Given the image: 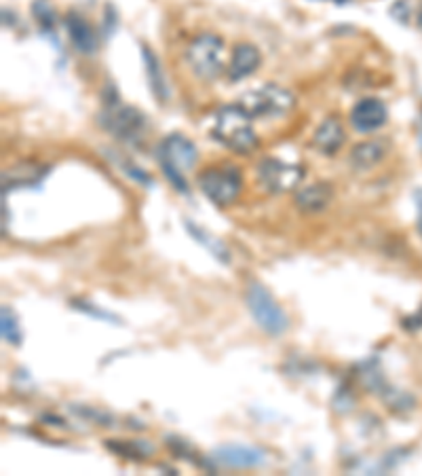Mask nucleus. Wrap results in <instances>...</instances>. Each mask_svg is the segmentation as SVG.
<instances>
[{"label":"nucleus","instance_id":"nucleus-1","mask_svg":"<svg viewBox=\"0 0 422 476\" xmlns=\"http://www.w3.org/2000/svg\"><path fill=\"white\" fill-rule=\"evenodd\" d=\"M213 140L226 149L248 155L257 146V136L251 125V117L241 108V104H228L216 113L211 125Z\"/></svg>","mask_w":422,"mask_h":476},{"label":"nucleus","instance_id":"nucleus-2","mask_svg":"<svg viewBox=\"0 0 422 476\" xmlns=\"http://www.w3.org/2000/svg\"><path fill=\"white\" fill-rule=\"evenodd\" d=\"M158 163H161L163 174H165L169 183L173 184L175 191L180 193H188V183H186L184 174L195 166L199 152L196 146L186 138L184 134H169L158 144Z\"/></svg>","mask_w":422,"mask_h":476},{"label":"nucleus","instance_id":"nucleus-3","mask_svg":"<svg viewBox=\"0 0 422 476\" xmlns=\"http://www.w3.org/2000/svg\"><path fill=\"white\" fill-rule=\"evenodd\" d=\"M294 102L295 98L292 91L277 83L256 87V90L245 91V94L239 98L241 108H243L251 119L283 117V114L294 106Z\"/></svg>","mask_w":422,"mask_h":476},{"label":"nucleus","instance_id":"nucleus-4","mask_svg":"<svg viewBox=\"0 0 422 476\" xmlns=\"http://www.w3.org/2000/svg\"><path fill=\"white\" fill-rule=\"evenodd\" d=\"M245 303H248V309L249 314L254 316L256 324L265 332H268V335L281 337L289 328V320L288 316H285L283 308L262 284H249L248 293H245Z\"/></svg>","mask_w":422,"mask_h":476},{"label":"nucleus","instance_id":"nucleus-5","mask_svg":"<svg viewBox=\"0 0 422 476\" xmlns=\"http://www.w3.org/2000/svg\"><path fill=\"white\" fill-rule=\"evenodd\" d=\"M100 123L111 131L114 138H119L120 142H127V144H138L146 134L144 114H142L138 108L120 104L119 98L104 104Z\"/></svg>","mask_w":422,"mask_h":476},{"label":"nucleus","instance_id":"nucleus-6","mask_svg":"<svg viewBox=\"0 0 422 476\" xmlns=\"http://www.w3.org/2000/svg\"><path fill=\"white\" fill-rule=\"evenodd\" d=\"M186 59L203 81H213L224 70V43L216 35H201L186 49Z\"/></svg>","mask_w":422,"mask_h":476},{"label":"nucleus","instance_id":"nucleus-7","mask_svg":"<svg viewBox=\"0 0 422 476\" xmlns=\"http://www.w3.org/2000/svg\"><path fill=\"white\" fill-rule=\"evenodd\" d=\"M243 187L239 168L222 166L211 168L199 176V189L207 199H211L216 206H228L237 199Z\"/></svg>","mask_w":422,"mask_h":476},{"label":"nucleus","instance_id":"nucleus-8","mask_svg":"<svg viewBox=\"0 0 422 476\" xmlns=\"http://www.w3.org/2000/svg\"><path fill=\"white\" fill-rule=\"evenodd\" d=\"M303 166L279 161V159H265L257 163V183L268 193H288L303 183Z\"/></svg>","mask_w":422,"mask_h":476},{"label":"nucleus","instance_id":"nucleus-9","mask_svg":"<svg viewBox=\"0 0 422 476\" xmlns=\"http://www.w3.org/2000/svg\"><path fill=\"white\" fill-rule=\"evenodd\" d=\"M213 462L218 466L234 468V470H249L260 468L266 464V453L257 447L249 445H224L213 451Z\"/></svg>","mask_w":422,"mask_h":476},{"label":"nucleus","instance_id":"nucleus-10","mask_svg":"<svg viewBox=\"0 0 422 476\" xmlns=\"http://www.w3.org/2000/svg\"><path fill=\"white\" fill-rule=\"evenodd\" d=\"M387 117L385 102L378 98H364L350 111V125L361 134H370V131L380 129L387 123Z\"/></svg>","mask_w":422,"mask_h":476},{"label":"nucleus","instance_id":"nucleus-11","mask_svg":"<svg viewBox=\"0 0 422 476\" xmlns=\"http://www.w3.org/2000/svg\"><path fill=\"white\" fill-rule=\"evenodd\" d=\"M65 28H68L73 45L79 49L83 56H93V53L97 51V35L83 15L74 13V11L65 15Z\"/></svg>","mask_w":422,"mask_h":476},{"label":"nucleus","instance_id":"nucleus-12","mask_svg":"<svg viewBox=\"0 0 422 476\" xmlns=\"http://www.w3.org/2000/svg\"><path fill=\"white\" fill-rule=\"evenodd\" d=\"M260 66V51L257 47L249 45V43H241L234 47L233 56H230L228 64V79L230 81H243L245 76L256 73V68Z\"/></svg>","mask_w":422,"mask_h":476},{"label":"nucleus","instance_id":"nucleus-13","mask_svg":"<svg viewBox=\"0 0 422 476\" xmlns=\"http://www.w3.org/2000/svg\"><path fill=\"white\" fill-rule=\"evenodd\" d=\"M332 201V184L315 183L311 187H303L295 193V206L306 215H317L326 210Z\"/></svg>","mask_w":422,"mask_h":476},{"label":"nucleus","instance_id":"nucleus-14","mask_svg":"<svg viewBox=\"0 0 422 476\" xmlns=\"http://www.w3.org/2000/svg\"><path fill=\"white\" fill-rule=\"evenodd\" d=\"M344 142V129L338 119H326L319 128H317L315 136H312V146L321 152V155H334Z\"/></svg>","mask_w":422,"mask_h":476},{"label":"nucleus","instance_id":"nucleus-15","mask_svg":"<svg viewBox=\"0 0 422 476\" xmlns=\"http://www.w3.org/2000/svg\"><path fill=\"white\" fill-rule=\"evenodd\" d=\"M142 59H144V70L148 76V85H150V91L155 94L158 102H165L167 100L165 76H163L161 64H158L155 53L150 51V47H142Z\"/></svg>","mask_w":422,"mask_h":476},{"label":"nucleus","instance_id":"nucleus-16","mask_svg":"<svg viewBox=\"0 0 422 476\" xmlns=\"http://www.w3.org/2000/svg\"><path fill=\"white\" fill-rule=\"evenodd\" d=\"M385 159V146L380 142H361L350 151V166L359 172L372 169Z\"/></svg>","mask_w":422,"mask_h":476},{"label":"nucleus","instance_id":"nucleus-17","mask_svg":"<svg viewBox=\"0 0 422 476\" xmlns=\"http://www.w3.org/2000/svg\"><path fill=\"white\" fill-rule=\"evenodd\" d=\"M184 224H186V229H188V233L193 235L195 242H199L203 248H205L207 253L213 256V259L220 261L222 265H228V262H230L228 248L220 242V239L216 238V235H211L210 231H205V229L199 227V224H193L190 221H186Z\"/></svg>","mask_w":422,"mask_h":476},{"label":"nucleus","instance_id":"nucleus-18","mask_svg":"<svg viewBox=\"0 0 422 476\" xmlns=\"http://www.w3.org/2000/svg\"><path fill=\"white\" fill-rule=\"evenodd\" d=\"M32 15H35L36 24L41 26V32L51 41H56V28H58V13L49 0H35L32 3ZM58 43V41H56Z\"/></svg>","mask_w":422,"mask_h":476},{"label":"nucleus","instance_id":"nucleus-19","mask_svg":"<svg viewBox=\"0 0 422 476\" xmlns=\"http://www.w3.org/2000/svg\"><path fill=\"white\" fill-rule=\"evenodd\" d=\"M41 168L32 169V166H26V168H13L9 169V172L3 174V191L7 189H15V187H26V184H38L41 183Z\"/></svg>","mask_w":422,"mask_h":476},{"label":"nucleus","instance_id":"nucleus-20","mask_svg":"<svg viewBox=\"0 0 422 476\" xmlns=\"http://www.w3.org/2000/svg\"><path fill=\"white\" fill-rule=\"evenodd\" d=\"M0 332H3V339L11 343V346H21L24 332H21V326L13 314V309L7 308V305L0 309Z\"/></svg>","mask_w":422,"mask_h":476},{"label":"nucleus","instance_id":"nucleus-21","mask_svg":"<svg viewBox=\"0 0 422 476\" xmlns=\"http://www.w3.org/2000/svg\"><path fill=\"white\" fill-rule=\"evenodd\" d=\"M106 447L120 453L123 457H131V459H142L152 453V447L148 445V442H138V441L129 442V445H125V442H106Z\"/></svg>","mask_w":422,"mask_h":476},{"label":"nucleus","instance_id":"nucleus-22","mask_svg":"<svg viewBox=\"0 0 422 476\" xmlns=\"http://www.w3.org/2000/svg\"><path fill=\"white\" fill-rule=\"evenodd\" d=\"M73 308H74V309H79V311H83V314H87V316L96 317V320H104V322H112V324H120L119 317L114 316V314H111V311L100 309V308H97V305L87 303V300L74 299V300H73Z\"/></svg>","mask_w":422,"mask_h":476},{"label":"nucleus","instance_id":"nucleus-23","mask_svg":"<svg viewBox=\"0 0 422 476\" xmlns=\"http://www.w3.org/2000/svg\"><path fill=\"white\" fill-rule=\"evenodd\" d=\"M414 199H416V210H418V231L422 235V189L416 191Z\"/></svg>","mask_w":422,"mask_h":476},{"label":"nucleus","instance_id":"nucleus-24","mask_svg":"<svg viewBox=\"0 0 422 476\" xmlns=\"http://www.w3.org/2000/svg\"><path fill=\"white\" fill-rule=\"evenodd\" d=\"M418 26H420V30H422V9H420V13H418Z\"/></svg>","mask_w":422,"mask_h":476},{"label":"nucleus","instance_id":"nucleus-25","mask_svg":"<svg viewBox=\"0 0 422 476\" xmlns=\"http://www.w3.org/2000/svg\"><path fill=\"white\" fill-rule=\"evenodd\" d=\"M334 3H338V4H344V3H349V0H334Z\"/></svg>","mask_w":422,"mask_h":476}]
</instances>
